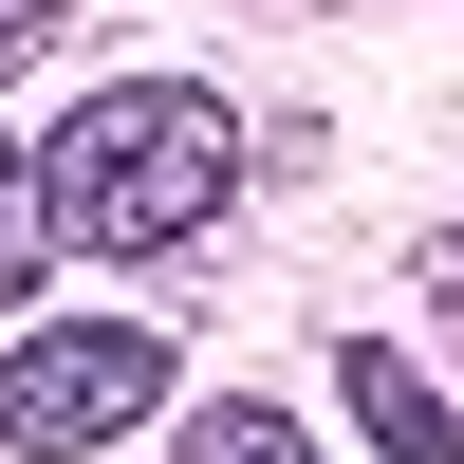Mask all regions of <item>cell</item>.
I'll return each instance as SVG.
<instances>
[{
	"label": "cell",
	"mask_w": 464,
	"mask_h": 464,
	"mask_svg": "<svg viewBox=\"0 0 464 464\" xmlns=\"http://www.w3.org/2000/svg\"><path fill=\"white\" fill-rule=\"evenodd\" d=\"M37 149H56V242L74 260H186L242 205V111H223L205 74H111V93H74Z\"/></svg>",
	"instance_id": "cell-1"
},
{
	"label": "cell",
	"mask_w": 464,
	"mask_h": 464,
	"mask_svg": "<svg viewBox=\"0 0 464 464\" xmlns=\"http://www.w3.org/2000/svg\"><path fill=\"white\" fill-rule=\"evenodd\" d=\"M149 409H168V334L149 316H56V334L0 353V446L19 464H93V446H130Z\"/></svg>",
	"instance_id": "cell-2"
},
{
	"label": "cell",
	"mask_w": 464,
	"mask_h": 464,
	"mask_svg": "<svg viewBox=\"0 0 464 464\" xmlns=\"http://www.w3.org/2000/svg\"><path fill=\"white\" fill-rule=\"evenodd\" d=\"M334 409H353V428L391 446V464H464V428L428 409V372H409V353H372V334H353V353H334Z\"/></svg>",
	"instance_id": "cell-3"
},
{
	"label": "cell",
	"mask_w": 464,
	"mask_h": 464,
	"mask_svg": "<svg viewBox=\"0 0 464 464\" xmlns=\"http://www.w3.org/2000/svg\"><path fill=\"white\" fill-rule=\"evenodd\" d=\"M37 260H56V149H37V130H0V316L37 297Z\"/></svg>",
	"instance_id": "cell-4"
},
{
	"label": "cell",
	"mask_w": 464,
	"mask_h": 464,
	"mask_svg": "<svg viewBox=\"0 0 464 464\" xmlns=\"http://www.w3.org/2000/svg\"><path fill=\"white\" fill-rule=\"evenodd\" d=\"M168 464H316V446H297V409H260V391H205V409L168 428Z\"/></svg>",
	"instance_id": "cell-5"
},
{
	"label": "cell",
	"mask_w": 464,
	"mask_h": 464,
	"mask_svg": "<svg viewBox=\"0 0 464 464\" xmlns=\"http://www.w3.org/2000/svg\"><path fill=\"white\" fill-rule=\"evenodd\" d=\"M19 37H56V0H0V56H19Z\"/></svg>",
	"instance_id": "cell-6"
}]
</instances>
